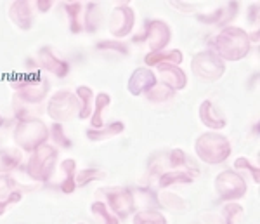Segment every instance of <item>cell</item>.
<instances>
[{
    "mask_svg": "<svg viewBox=\"0 0 260 224\" xmlns=\"http://www.w3.org/2000/svg\"><path fill=\"white\" fill-rule=\"evenodd\" d=\"M253 40L251 35L245 28L229 24L225 28H220V32L215 35L212 42V50L228 61H241L251 52Z\"/></svg>",
    "mask_w": 260,
    "mask_h": 224,
    "instance_id": "6da1fadb",
    "label": "cell"
},
{
    "mask_svg": "<svg viewBox=\"0 0 260 224\" xmlns=\"http://www.w3.org/2000/svg\"><path fill=\"white\" fill-rule=\"evenodd\" d=\"M194 153L196 158L207 165H220L233 153V146H231V141L225 134L207 130L196 137Z\"/></svg>",
    "mask_w": 260,
    "mask_h": 224,
    "instance_id": "7a4b0ae2",
    "label": "cell"
},
{
    "mask_svg": "<svg viewBox=\"0 0 260 224\" xmlns=\"http://www.w3.org/2000/svg\"><path fill=\"white\" fill-rule=\"evenodd\" d=\"M12 141L21 151H35L49 141V127L39 117H23L12 130Z\"/></svg>",
    "mask_w": 260,
    "mask_h": 224,
    "instance_id": "3957f363",
    "label": "cell"
},
{
    "mask_svg": "<svg viewBox=\"0 0 260 224\" xmlns=\"http://www.w3.org/2000/svg\"><path fill=\"white\" fill-rule=\"evenodd\" d=\"M57 156H59V150L50 143H45V145L37 148L35 151H31L23 169L33 181L47 183L56 171Z\"/></svg>",
    "mask_w": 260,
    "mask_h": 224,
    "instance_id": "277c9868",
    "label": "cell"
},
{
    "mask_svg": "<svg viewBox=\"0 0 260 224\" xmlns=\"http://www.w3.org/2000/svg\"><path fill=\"white\" fill-rule=\"evenodd\" d=\"M16 98L21 103L26 104H39L49 94V82L40 71H30V73H21L11 82Z\"/></svg>",
    "mask_w": 260,
    "mask_h": 224,
    "instance_id": "5b68a950",
    "label": "cell"
},
{
    "mask_svg": "<svg viewBox=\"0 0 260 224\" xmlns=\"http://www.w3.org/2000/svg\"><path fill=\"white\" fill-rule=\"evenodd\" d=\"M47 115L54 124H66L80 115V103L73 91L59 89L47 101Z\"/></svg>",
    "mask_w": 260,
    "mask_h": 224,
    "instance_id": "8992f818",
    "label": "cell"
},
{
    "mask_svg": "<svg viewBox=\"0 0 260 224\" xmlns=\"http://www.w3.org/2000/svg\"><path fill=\"white\" fill-rule=\"evenodd\" d=\"M191 73L203 82H217L225 73V61L212 49H203L191 58Z\"/></svg>",
    "mask_w": 260,
    "mask_h": 224,
    "instance_id": "52a82bcc",
    "label": "cell"
},
{
    "mask_svg": "<svg viewBox=\"0 0 260 224\" xmlns=\"http://www.w3.org/2000/svg\"><path fill=\"white\" fill-rule=\"evenodd\" d=\"M213 189H215V195L228 204V202H240L241 198H245V195L248 193V184L233 169H225L215 176Z\"/></svg>",
    "mask_w": 260,
    "mask_h": 224,
    "instance_id": "ba28073f",
    "label": "cell"
},
{
    "mask_svg": "<svg viewBox=\"0 0 260 224\" xmlns=\"http://www.w3.org/2000/svg\"><path fill=\"white\" fill-rule=\"evenodd\" d=\"M136 40L144 42L149 52L165 50L172 42V28L163 19H148L144 24V33L141 37H136Z\"/></svg>",
    "mask_w": 260,
    "mask_h": 224,
    "instance_id": "9c48e42d",
    "label": "cell"
},
{
    "mask_svg": "<svg viewBox=\"0 0 260 224\" xmlns=\"http://www.w3.org/2000/svg\"><path fill=\"white\" fill-rule=\"evenodd\" d=\"M106 200L104 204L110 207V210L116 215L118 219H127L130 215L136 214V200L130 191V188L125 186H115V188H108L104 191Z\"/></svg>",
    "mask_w": 260,
    "mask_h": 224,
    "instance_id": "30bf717a",
    "label": "cell"
},
{
    "mask_svg": "<svg viewBox=\"0 0 260 224\" xmlns=\"http://www.w3.org/2000/svg\"><path fill=\"white\" fill-rule=\"evenodd\" d=\"M136 26V11L127 4H118L113 7L110 18H108V30H110L111 37L116 40L125 39L134 32Z\"/></svg>",
    "mask_w": 260,
    "mask_h": 224,
    "instance_id": "8fae6325",
    "label": "cell"
},
{
    "mask_svg": "<svg viewBox=\"0 0 260 224\" xmlns=\"http://www.w3.org/2000/svg\"><path fill=\"white\" fill-rule=\"evenodd\" d=\"M35 63L39 65L40 70L49 71V73H52L57 78H64L70 73V63L59 52H56L50 45H44V47L37 50Z\"/></svg>",
    "mask_w": 260,
    "mask_h": 224,
    "instance_id": "7c38bea8",
    "label": "cell"
},
{
    "mask_svg": "<svg viewBox=\"0 0 260 224\" xmlns=\"http://www.w3.org/2000/svg\"><path fill=\"white\" fill-rule=\"evenodd\" d=\"M198 117L203 127H207L208 130L222 132V129H225V125H228V115L212 99L201 101L198 108Z\"/></svg>",
    "mask_w": 260,
    "mask_h": 224,
    "instance_id": "4fadbf2b",
    "label": "cell"
},
{
    "mask_svg": "<svg viewBox=\"0 0 260 224\" xmlns=\"http://www.w3.org/2000/svg\"><path fill=\"white\" fill-rule=\"evenodd\" d=\"M156 82L158 78L154 70L148 68V66H139V68H136L132 71V75H130L127 82V91L132 96L139 98V96H144L146 92L156 86Z\"/></svg>",
    "mask_w": 260,
    "mask_h": 224,
    "instance_id": "5bb4252c",
    "label": "cell"
},
{
    "mask_svg": "<svg viewBox=\"0 0 260 224\" xmlns=\"http://www.w3.org/2000/svg\"><path fill=\"white\" fill-rule=\"evenodd\" d=\"M240 12V4L238 2H225L224 6L217 7L208 14H200L198 21L203 24H210V26H220L225 28L231 24V21L238 16Z\"/></svg>",
    "mask_w": 260,
    "mask_h": 224,
    "instance_id": "9a60e30c",
    "label": "cell"
},
{
    "mask_svg": "<svg viewBox=\"0 0 260 224\" xmlns=\"http://www.w3.org/2000/svg\"><path fill=\"white\" fill-rule=\"evenodd\" d=\"M154 73H156L158 82L165 83L174 89L175 92L184 91L187 86V75L186 71L182 70V66L177 65H160L154 68Z\"/></svg>",
    "mask_w": 260,
    "mask_h": 224,
    "instance_id": "2e32d148",
    "label": "cell"
},
{
    "mask_svg": "<svg viewBox=\"0 0 260 224\" xmlns=\"http://www.w3.org/2000/svg\"><path fill=\"white\" fill-rule=\"evenodd\" d=\"M7 14H9L11 23L14 24L16 28H19L21 32H30L33 26V9L28 2H23V0H18V2H11L9 9H7Z\"/></svg>",
    "mask_w": 260,
    "mask_h": 224,
    "instance_id": "e0dca14e",
    "label": "cell"
},
{
    "mask_svg": "<svg viewBox=\"0 0 260 224\" xmlns=\"http://www.w3.org/2000/svg\"><path fill=\"white\" fill-rule=\"evenodd\" d=\"M184 59V54L180 49H165V50H158V52H148L144 56V66L154 70L160 65H177L180 66Z\"/></svg>",
    "mask_w": 260,
    "mask_h": 224,
    "instance_id": "ac0fdd59",
    "label": "cell"
},
{
    "mask_svg": "<svg viewBox=\"0 0 260 224\" xmlns=\"http://www.w3.org/2000/svg\"><path fill=\"white\" fill-rule=\"evenodd\" d=\"M23 151L18 146L0 148V176H9L23 165Z\"/></svg>",
    "mask_w": 260,
    "mask_h": 224,
    "instance_id": "d6986e66",
    "label": "cell"
},
{
    "mask_svg": "<svg viewBox=\"0 0 260 224\" xmlns=\"http://www.w3.org/2000/svg\"><path fill=\"white\" fill-rule=\"evenodd\" d=\"M59 172H61V181H59V189L66 195H71V193L77 189V160L75 158H64L59 163Z\"/></svg>",
    "mask_w": 260,
    "mask_h": 224,
    "instance_id": "ffe728a7",
    "label": "cell"
},
{
    "mask_svg": "<svg viewBox=\"0 0 260 224\" xmlns=\"http://www.w3.org/2000/svg\"><path fill=\"white\" fill-rule=\"evenodd\" d=\"M123 130H125V124L116 120V122H108V124H104L99 129H87L85 136L90 143H103L111 137L120 136Z\"/></svg>",
    "mask_w": 260,
    "mask_h": 224,
    "instance_id": "44dd1931",
    "label": "cell"
},
{
    "mask_svg": "<svg viewBox=\"0 0 260 224\" xmlns=\"http://www.w3.org/2000/svg\"><path fill=\"white\" fill-rule=\"evenodd\" d=\"M194 183V177L186 171H167L158 177V188L172 189L179 186H189Z\"/></svg>",
    "mask_w": 260,
    "mask_h": 224,
    "instance_id": "7402d4cb",
    "label": "cell"
},
{
    "mask_svg": "<svg viewBox=\"0 0 260 224\" xmlns=\"http://www.w3.org/2000/svg\"><path fill=\"white\" fill-rule=\"evenodd\" d=\"M103 21H104V12L101 4L98 2L87 4L85 11H83V30L87 33H95L103 26Z\"/></svg>",
    "mask_w": 260,
    "mask_h": 224,
    "instance_id": "603a6c76",
    "label": "cell"
},
{
    "mask_svg": "<svg viewBox=\"0 0 260 224\" xmlns=\"http://www.w3.org/2000/svg\"><path fill=\"white\" fill-rule=\"evenodd\" d=\"M136 200V209L144 210V209H160L158 207V193L149 186H137V188H130Z\"/></svg>",
    "mask_w": 260,
    "mask_h": 224,
    "instance_id": "cb8c5ba5",
    "label": "cell"
},
{
    "mask_svg": "<svg viewBox=\"0 0 260 224\" xmlns=\"http://www.w3.org/2000/svg\"><path fill=\"white\" fill-rule=\"evenodd\" d=\"M111 106V96L108 92H98L94 99V108L90 115V129H99L104 125V113Z\"/></svg>",
    "mask_w": 260,
    "mask_h": 224,
    "instance_id": "d4e9b609",
    "label": "cell"
},
{
    "mask_svg": "<svg viewBox=\"0 0 260 224\" xmlns=\"http://www.w3.org/2000/svg\"><path fill=\"white\" fill-rule=\"evenodd\" d=\"M233 171L245 179L246 184H258V167L248 158V156H238L234 160Z\"/></svg>",
    "mask_w": 260,
    "mask_h": 224,
    "instance_id": "484cf974",
    "label": "cell"
},
{
    "mask_svg": "<svg viewBox=\"0 0 260 224\" xmlns=\"http://www.w3.org/2000/svg\"><path fill=\"white\" fill-rule=\"evenodd\" d=\"M66 16H68V24H70V32L71 33H82L83 32V11L85 6L80 2H66L62 6Z\"/></svg>",
    "mask_w": 260,
    "mask_h": 224,
    "instance_id": "4316f807",
    "label": "cell"
},
{
    "mask_svg": "<svg viewBox=\"0 0 260 224\" xmlns=\"http://www.w3.org/2000/svg\"><path fill=\"white\" fill-rule=\"evenodd\" d=\"M158 207L165 210H172V212H184L187 205L186 200L172 189H160L158 191Z\"/></svg>",
    "mask_w": 260,
    "mask_h": 224,
    "instance_id": "83f0119b",
    "label": "cell"
},
{
    "mask_svg": "<svg viewBox=\"0 0 260 224\" xmlns=\"http://www.w3.org/2000/svg\"><path fill=\"white\" fill-rule=\"evenodd\" d=\"M75 94H77L78 103H80V115H78V118L80 120H89L92 115V108H94L95 92L89 86H78Z\"/></svg>",
    "mask_w": 260,
    "mask_h": 224,
    "instance_id": "f1b7e54d",
    "label": "cell"
},
{
    "mask_svg": "<svg viewBox=\"0 0 260 224\" xmlns=\"http://www.w3.org/2000/svg\"><path fill=\"white\" fill-rule=\"evenodd\" d=\"M134 224H169L167 215L161 212L160 209H144L136 210L132 217Z\"/></svg>",
    "mask_w": 260,
    "mask_h": 224,
    "instance_id": "f546056e",
    "label": "cell"
},
{
    "mask_svg": "<svg viewBox=\"0 0 260 224\" xmlns=\"http://www.w3.org/2000/svg\"><path fill=\"white\" fill-rule=\"evenodd\" d=\"M175 94H177V92H175L172 87L165 86V83H161V82H156V86L151 89V91L146 92L144 98L153 104H161V103H169V101H172L175 98Z\"/></svg>",
    "mask_w": 260,
    "mask_h": 224,
    "instance_id": "4dcf8cb0",
    "label": "cell"
},
{
    "mask_svg": "<svg viewBox=\"0 0 260 224\" xmlns=\"http://www.w3.org/2000/svg\"><path fill=\"white\" fill-rule=\"evenodd\" d=\"M220 224H241L245 217V209L238 202H228L220 210Z\"/></svg>",
    "mask_w": 260,
    "mask_h": 224,
    "instance_id": "1f68e13d",
    "label": "cell"
},
{
    "mask_svg": "<svg viewBox=\"0 0 260 224\" xmlns=\"http://www.w3.org/2000/svg\"><path fill=\"white\" fill-rule=\"evenodd\" d=\"M90 212L98 219L99 224H120V219L110 210V207L104 204V200H95L90 205Z\"/></svg>",
    "mask_w": 260,
    "mask_h": 224,
    "instance_id": "d6a6232c",
    "label": "cell"
},
{
    "mask_svg": "<svg viewBox=\"0 0 260 224\" xmlns=\"http://www.w3.org/2000/svg\"><path fill=\"white\" fill-rule=\"evenodd\" d=\"M49 139H52L54 146L59 150V148H62V150H68V148L73 146V141H71V137L66 134V129L62 124H54L49 127Z\"/></svg>",
    "mask_w": 260,
    "mask_h": 224,
    "instance_id": "836d02e7",
    "label": "cell"
},
{
    "mask_svg": "<svg viewBox=\"0 0 260 224\" xmlns=\"http://www.w3.org/2000/svg\"><path fill=\"white\" fill-rule=\"evenodd\" d=\"M106 177V172L101 171V169L95 167H89V169H82V171L77 172V188H85L92 183H98V181L104 179Z\"/></svg>",
    "mask_w": 260,
    "mask_h": 224,
    "instance_id": "e575fe53",
    "label": "cell"
},
{
    "mask_svg": "<svg viewBox=\"0 0 260 224\" xmlns=\"http://www.w3.org/2000/svg\"><path fill=\"white\" fill-rule=\"evenodd\" d=\"M95 50L108 54H116V56H127L128 45L123 44L121 40H101L95 44Z\"/></svg>",
    "mask_w": 260,
    "mask_h": 224,
    "instance_id": "d590c367",
    "label": "cell"
},
{
    "mask_svg": "<svg viewBox=\"0 0 260 224\" xmlns=\"http://www.w3.org/2000/svg\"><path fill=\"white\" fill-rule=\"evenodd\" d=\"M19 200H21V193L18 191V189H16V191H12L9 197L0 198V217L7 212V207L12 205V204H18Z\"/></svg>",
    "mask_w": 260,
    "mask_h": 224,
    "instance_id": "8d00e7d4",
    "label": "cell"
},
{
    "mask_svg": "<svg viewBox=\"0 0 260 224\" xmlns=\"http://www.w3.org/2000/svg\"><path fill=\"white\" fill-rule=\"evenodd\" d=\"M170 6L174 7V9H179V11H184V12L194 11V4L192 2H170Z\"/></svg>",
    "mask_w": 260,
    "mask_h": 224,
    "instance_id": "74e56055",
    "label": "cell"
},
{
    "mask_svg": "<svg viewBox=\"0 0 260 224\" xmlns=\"http://www.w3.org/2000/svg\"><path fill=\"white\" fill-rule=\"evenodd\" d=\"M258 12H260V6L258 4H253V6L248 9V21L257 24L258 23Z\"/></svg>",
    "mask_w": 260,
    "mask_h": 224,
    "instance_id": "f35d334b",
    "label": "cell"
},
{
    "mask_svg": "<svg viewBox=\"0 0 260 224\" xmlns=\"http://www.w3.org/2000/svg\"><path fill=\"white\" fill-rule=\"evenodd\" d=\"M54 2H50V0H39L37 2V9H39L40 12H47L49 9H52Z\"/></svg>",
    "mask_w": 260,
    "mask_h": 224,
    "instance_id": "ab89813d",
    "label": "cell"
},
{
    "mask_svg": "<svg viewBox=\"0 0 260 224\" xmlns=\"http://www.w3.org/2000/svg\"><path fill=\"white\" fill-rule=\"evenodd\" d=\"M4 124V118H2V115H0V125H2Z\"/></svg>",
    "mask_w": 260,
    "mask_h": 224,
    "instance_id": "60d3db41",
    "label": "cell"
},
{
    "mask_svg": "<svg viewBox=\"0 0 260 224\" xmlns=\"http://www.w3.org/2000/svg\"><path fill=\"white\" fill-rule=\"evenodd\" d=\"M78 224H87V222H78Z\"/></svg>",
    "mask_w": 260,
    "mask_h": 224,
    "instance_id": "b9f144b4",
    "label": "cell"
}]
</instances>
